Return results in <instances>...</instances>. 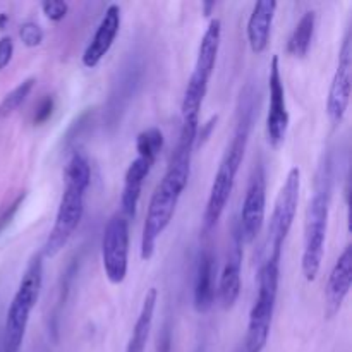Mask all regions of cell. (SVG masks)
<instances>
[{
  "label": "cell",
  "instance_id": "obj_23",
  "mask_svg": "<svg viewBox=\"0 0 352 352\" xmlns=\"http://www.w3.org/2000/svg\"><path fill=\"white\" fill-rule=\"evenodd\" d=\"M43 30H41L40 24L33 23V21H26V23L21 24L19 28V38L26 47L34 48L38 45H41L43 41Z\"/></svg>",
  "mask_w": 352,
  "mask_h": 352
},
{
  "label": "cell",
  "instance_id": "obj_31",
  "mask_svg": "<svg viewBox=\"0 0 352 352\" xmlns=\"http://www.w3.org/2000/svg\"><path fill=\"white\" fill-rule=\"evenodd\" d=\"M6 21H7V16L6 14H2V16H0V28L6 26Z\"/></svg>",
  "mask_w": 352,
  "mask_h": 352
},
{
  "label": "cell",
  "instance_id": "obj_3",
  "mask_svg": "<svg viewBox=\"0 0 352 352\" xmlns=\"http://www.w3.org/2000/svg\"><path fill=\"white\" fill-rule=\"evenodd\" d=\"M91 181L89 162L81 151H74L64 170V191L58 201L54 227L43 244L41 256L54 258L67 246L85 215V196Z\"/></svg>",
  "mask_w": 352,
  "mask_h": 352
},
{
  "label": "cell",
  "instance_id": "obj_10",
  "mask_svg": "<svg viewBox=\"0 0 352 352\" xmlns=\"http://www.w3.org/2000/svg\"><path fill=\"white\" fill-rule=\"evenodd\" d=\"M265 210H267V177H265L263 165L258 164L251 172L243 210H241V220L237 223L243 244H251L258 237L265 222Z\"/></svg>",
  "mask_w": 352,
  "mask_h": 352
},
{
  "label": "cell",
  "instance_id": "obj_15",
  "mask_svg": "<svg viewBox=\"0 0 352 352\" xmlns=\"http://www.w3.org/2000/svg\"><path fill=\"white\" fill-rule=\"evenodd\" d=\"M241 267H243V241H241L237 227L232 232L229 254H227L226 267L220 275V305L223 309H232L241 294Z\"/></svg>",
  "mask_w": 352,
  "mask_h": 352
},
{
  "label": "cell",
  "instance_id": "obj_4",
  "mask_svg": "<svg viewBox=\"0 0 352 352\" xmlns=\"http://www.w3.org/2000/svg\"><path fill=\"white\" fill-rule=\"evenodd\" d=\"M220 41H222V21L212 19L205 34L201 38V43L198 48V57H196L195 69L191 72L188 86H186L184 98L181 105V134H179L177 144L188 146L195 150L196 138L199 129V110H201L203 100L208 91V82L215 71L217 57H219Z\"/></svg>",
  "mask_w": 352,
  "mask_h": 352
},
{
  "label": "cell",
  "instance_id": "obj_14",
  "mask_svg": "<svg viewBox=\"0 0 352 352\" xmlns=\"http://www.w3.org/2000/svg\"><path fill=\"white\" fill-rule=\"evenodd\" d=\"M120 30V7L112 3L107 7L105 14H103L102 21H100L98 28L95 31V36L89 41L86 47L85 54H82V64L85 67L93 69L100 64L103 57L109 54L112 48L113 41H116L117 34Z\"/></svg>",
  "mask_w": 352,
  "mask_h": 352
},
{
  "label": "cell",
  "instance_id": "obj_16",
  "mask_svg": "<svg viewBox=\"0 0 352 352\" xmlns=\"http://www.w3.org/2000/svg\"><path fill=\"white\" fill-rule=\"evenodd\" d=\"M151 164L146 158L136 157L127 167L126 175H124V186H122V195H120V213L126 217L127 220L136 217L138 203L141 198V189H143L144 179L150 174Z\"/></svg>",
  "mask_w": 352,
  "mask_h": 352
},
{
  "label": "cell",
  "instance_id": "obj_22",
  "mask_svg": "<svg viewBox=\"0 0 352 352\" xmlns=\"http://www.w3.org/2000/svg\"><path fill=\"white\" fill-rule=\"evenodd\" d=\"M34 85H36V79L28 78L24 79V81H21L12 91L7 93V95L3 96L2 102H0V119H6V117H9L10 113L16 112V110L26 102L30 93L33 91Z\"/></svg>",
  "mask_w": 352,
  "mask_h": 352
},
{
  "label": "cell",
  "instance_id": "obj_26",
  "mask_svg": "<svg viewBox=\"0 0 352 352\" xmlns=\"http://www.w3.org/2000/svg\"><path fill=\"white\" fill-rule=\"evenodd\" d=\"M52 112H54V98H52L50 95H47L40 103H38L36 112H34V117H33L34 124L47 122V120L50 119Z\"/></svg>",
  "mask_w": 352,
  "mask_h": 352
},
{
  "label": "cell",
  "instance_id": "obj_24",
  "mask_svg": "<svg viewBox=\"0 0 352 352\" xmlns=\"http://www.w3.org/2000/svg\"><path fill=\"white\" fill-rule=\"evenodd\" d=\"M41 10H43V14L48 19L58 23V21H62L67 16L69 6L64 0H45V2H41Z\"/></svg>",
  "mask_w": 352,
  "mask_h": 352
},
{
  "label": "cell",
  "instance_id": "obj_5",
  "mask_svg": "<svg viewBox=\"0 0 352 352\" xmlns=\"http://www.w3.org/2000/svg\"><path fill=\"white\" fill-rule=\"evenodd\" d=\"M43 285V256L34 254L24 270L12 302L7 309L6 327H3V352H19L24 342L31 311L36 306Z\"/></svg>",
  "mask_w": 352,
  "mask_h": 352
},
{
  "label": "cell",
  "instance_id": "obj_6",
  "mask_svg": "<svg viewBox=\"0 0 352 352\" xmlns=\"http://www.w3.org/2000/svg\"><path fill=\"white\" fill-rule=\"evenodd\" d=\"M278 280L280 261H261L258 272V294L250 313L244 352H261L267 346L277 301Z\"/></svg>",
  "mask_w": 352,
  "mask_h": 352
},
{
  "label": "cell",
  "instance_id": "obj_12",
  "mask_svg": "<svg viewBox=\"0 0 352 352\" xmlns=\"http://www.w3.org/2000/svg\"><path fill=\"white\" fill-rule=\"evenodd\" d=\"M351 72H352V47H351V33L347 31L344 38L342 48L339 55V65L336 69V74L332 78V85L329 89V98H327V113L333 126H339L342 122L344 116L347 112L351 100Z\"/></svg>",
  "mask_w": 352,
  "mask_h": 352
},
{
  "label": "cell",
  "instance_id": "obj_2",
  "mask_svg": "<svg viewBox=\"0 0 352 352\" xmlns=\"http://www.w3.org/2000/svg\"><path fill=\"white\" fill-rule=\"evenodd\" d=\"M254 122V98L251 89L241 95L239 110H237V124L234 129L232 140L227 144L226 153L220 160L217 174L213 177L212 188H210L208 201H206L205 213H203V230L210 232L213 227L219 223L227 201L232 195L234 184H236L237 172L244 160L248 143H250V134Z\"/></svg>",
  "mask_w": 352,
  "mask_h": 352
},
{
  "label": "cell",
  "instance_id": "obj_25",
  "mask_svg": "<svg viewBox=\"0 0 352 352\" xmlns=\"http://www.w3.org/2000/svg\"><path fill=\"white\" fill-rule=\"evenodd\" d=\"M24 198H26V192H21V195L17 196V198L14 199V201L10 203V205L7 206L2 213H0V232H2L7 226H9L10 220L14 219V215H16L17 210H19V206L23 205Z\"/></svg>",
  "mask_w": 352,
  "mask_h": 352
},
{
  "label": "cell",
  "instance_id": "obj_7",
  "mask_svg": "<svg viewBox=\"0 0 352 352\" xmlns=\"http://www.w3.org/2000/svg\"><path fill=\"white\" fill-rule=\"evenodd\" d=\"M299 192H301V170L299 167H292L275 198L270 226L267 230V241H265L263 261L282 260V246L291 232L296 213H298Z\"/></svg>",
  "mask_w": 352,
  "mask_h": 352
},
{
  "label": "cell",
  "instance_id": "obj_8",
  "mask_svg": "<svg viewBox=\"0 0 352 352\" xmlns=\"http://www.w3.org/2000/svg\"><path fill=\"white\" fill-rule=\"evenodd\" d=\"M330 192L329 186L316 189L308 201L305 217V246H302L301 268L308 282H313L322 268L325 253L327 227H329Z\"/></svg>",
  "mask_w": 352,
  "mask_h": 352
},
{
  "label": "cell",
  "instance_id": "obj_27",
  "mask_svg": "<svg viewBox=\"0 0 352 352\" xmlns=\"http://www.w3.org/2000/svg\"><path fill=\"white\" fill-rule=\"evenodd\" d=\"M14 54V41L10 36H2L0 38V71L6 69L7 65L12 60Z\"/></svg>",
  "mask_w": 352,
  "mask_h": 352
},
{
  "label": "cell",
  "instance_id": "obj_30",
  "mask_svg": "<svg viewBox=\"0 0 352 352\" xmlns=\"http://www.w3.org/2000/svg\"><path fill=\"white\" fill-rule=\"evenodd\" d=\"M203 7H205V16H210V14H212V9H215V2H205Z\"/></svg>",
  "mask_w": 352,
  "mask_h": 352
},
{
  "label": "cell",
  "instance_id": "obj_13",
  "mask_svg": "<svg viewBox=\"0 0 352 352\" xmlns=\"http://www.w3.org/2000/svg\"><path fill=\"white\" fill-rule=\"evenodd\" d=\"M352 284V248L347 246L337 258L325 287V315L333 318L342 308Z\"/></svg>",
  "mask_w": 352,
  "mask_h": 352
},
{
  "label": "cell",
  "instance_id": "obj_19",
  "mask_svg": "<svg viewBox=\"0 0 352 352\" xmlns=\"http://www.w3.org/2000/svg\"><path fill=\"white\" fill-rule=\"evenodd\" d=\"M157 301L158 292L157 289L151 287L150 291L144 294L143 305H141L140 315H138L136 323H134V329L129 337V342H127L126 352H144V349H146L148 337H150L151 327H153Z\"/></svg>",
  "mask_w": 352,
  "mask_h": 352
},
{
  "label": "cell",
  "instance_id": "obj_11",
  "mask_svg": "<svg viewBox=\"0 0 352 352\" xmlns=\"http://www.w3.org/2000/svg\"><path fill=\"white\" fill-rule=\"evenodd\" d=\"M268 89H270V105H268L267 116V136L268 143L274 148H278L287 136L289 110L287 103H285V88L277 55H274L270 62Z\"/></svg>",
  "mask_w": 352,
  "mask_h": 352
},
{
  "label": "cell",
  "instance_id": "obj_17",
  "mask_svg": "<svg viewBox=\"0 0 352 352\" xmlns=\"http://www.w3.org/2000/svg\"><path fill=\"white\" fill-rule=\"evenodd\" d=\"M275 10H277L275 0H260L254 3L253 12L248 21V41L254 54H261L268 47Z\"/></svg>",
  "mask_w": 352,
  "mask_h": 352
},
{
  "label": "cell",
  "instance_id": "obj_29",
  "mask_svg": "<svg viewBox=\"0 0 352 352\" xmlns=\"http://www.w3.org/2000/svg\"><path fill=\"white\" fill-rule=\"evenodd\" d=\"M170 347H172V339H170V330L165 327L164 332H162V336L158 337V347H157V352H170Z\"/></svg>",
  "mask_w": 352,
  "mask_h": 352
},
{
  "label": "cell",
  "instance_id": "obj_18",
  "mask_svg": "<svg viewBox=\"0 0 352 352\" xmlns=\"http://www.w3.org/2000/svg\"><path fill=\"white\" fill-rule=\"evenodd\" d=\"M213 275H215V260H213L212 251L205 250L199 254L195 278V309L201 315L208 313L215 302Z\"/></svg>",
  "mask_w": 352,
  "mask_h": 352
},
{
  "label": "cell",
  "instance_id": "obj_9",
  "mask_svg": "<svg viewBox=\"0 0 352 352\" xmlns=\"http://www.w3.org/2000/svg\"><path fill=\"white\" fill-rule=\"evenodd\" d=\"M102 263L110 284L126 280L129 267V220L116 213L107 222L102 237Z\"/></svg>",
  "mask_w": 352,
  "mask_h": 352
},
{
  "label": "cell",
  "instance_id": "obj_21",
  "mask_svg": "<svg viewBox=\"0 0 352 352\" xmlns=\"http://www.w3.org/2000/svg\"><path fill=\"white\" fill-rule=\"evenodd\" d=\"M164 148V133L158 127H150L138 134L136 138V151L138 157L146 158L151 164L157 162V157L160 155Z\"/></svg>",
  "mask_w": 352,
  "mask_h": 352
},
{
  "label": "cell",
  "instance_id": "obj_28",
  "mask_svg": "<svg viewBox=\"0 0 352 352\" xmlns=\"http://www.w3.org/2000/svg\"><path fill=\"white\" fill-rule=\"evenodd\" d=\"M217 120H219V117L217 116H213L212 119L208 120V122L205 124V126H201V133H198V138H196V143H205L206 140H208L210 138V133H212V129L213 127L217 126Z\"/></svg>",
  "mask_w": 352,
  "mask_h": 352
},
{
  "label": "cell",
  "instance_id": "obj_20",
  "mask_svg": "<svg viewBox=\"0 0 352 352\" xmlns=\"http://www.w3.org/2000/svg\"><path fill=\"white\" fill-rule=\"evenodd\" d=\"M315 26H316V14L313 10H308L301 16V19L296 24L294 31H292L291 38H289L287 50L289 54L294 55V57L302 58L308 54L309 47H311L313 34H315Z\"/></svg>",
  "mask_w": 352,
  "mask_h": 352
},
{
  "label": "cell",
  "instance_id": "obj_1",
  "mask_svg": "<svg viewBox=\"0 0 352 352\" xmlns=\"http://www.w3.org/2000/svg\"><path fill=\"white\" fill-rule=\"evenodd\" d=\"M191 148L177 144L168 162L167 172L151 195L141 234V260L148 261L153 258L158 237L165 232L174 219L175 208L191 174Z\"/></svg>",
  "mask_w": 352,
  "mask_h": 352
}]
</instances>
